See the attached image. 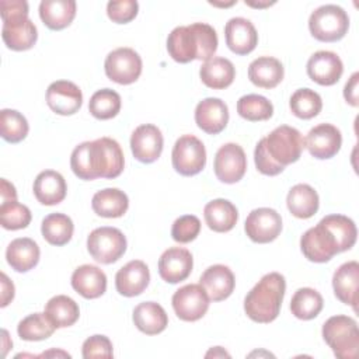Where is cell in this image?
I'll return each mask as SVG.
<instances>
[{
    "instance_id": "7dc6e473",
    "label": "cell",
    "mask_w": 359,
    "mask_h": 359,
    "mask_svg": "<svg viewBox=\"0 0 359 359\" xmlns=\"http://www.w3.org/2000/svg\"><path fill=\"white\" fill-rule=\"evenodd\" d=\"M137 11H139V4L135 0L109 1L107 4L108 17L116 24L130 22L137 15Z\"/></svg>"
},
{
    "instance_id": "8fae6325",
    "label": "cell",
    "mask_w": 359,
    "mask_h": 359,
    "mask_svg": "<svg viewBox=\"0 0 359 359\" xmlns=\"http://www.w3.org/2000/svg\"><path fill=\"white\" fill-rule=\"evenodd\" d=\"M209 296L199 283L180 287L172 294L171 303L177 317L182 321H198L209 309Z\"/></svg>"
},
{
    "instance_id": "11a10c76",
    "label": "cell",
    "mask_w": 359,
    "mask_h": 359,
    "mask_svg": "<svg viewBox=\"0 0 359 359\" xmlns=\"http://www.w3.org/2000/svg\"><path fill=\"white\" fill-rule=\"evenodd\" d=\"M245 4H248V6H251V7L262 8V7H269V6H272L273 1H272V3H252V1H245Z\"/></svg>"
},
{
    "instance_id": "f1b7e54d",
    "label": "cell",
    "mask_w": 359,
    "mask_h": 359,
    "mask_svg": "<svg viewBox=\"0 0 359 359\" xmlns=\"http://www.w3.org/2000/svg\"><path fill=\"white\" fill-rule=\"evenodd\" d=\"M133 323L146 335H157L168 325L165 310L156 302H143L133 309Z\"/></svg>"
},
{
    "instance_id": "836d02e7",
    "label": "cell",
    "mask_w": 359,
    "mask_h": 359,
    "mask_svg": "<svg viewBox=\"0 0 359 359\" xmlns=\"http://www.w3.org/2000/svg\"><path fill=\"white\" fill-rule=\"evenodd\" d=\"M45 314L56 328H66L79 320L80 309L72 297L66 294H57L49 299L46 303Z\"/></svg>"
},
{
    "instance_id": "d4e9b609",
    "label": "cell",
    "mask_w": 359,
    "mask_h": 359,
    "mask_svg": "<svg viewBox=\"0 0 359 359\" xmlns=\"http://www.w3.org/2000/svg\"><path fill=\"white\" fill-rule=\"evenodd\" d=\"M32 191L39 203L45 206H53L66 198L67 185L60 172L45 170L36 175Z\"/></svg>"
},
{
    "instance_id": "1f68e13d",
    "label": "cell",
    "mask_w": 359,
    "mask_h": 359,
    "mask_svg": "<svg viewBox=\"0 0 359 359\" xmlns=\"http://www.w3.org/2000/svg\"><path fill=\"white\" fill-rule=\"evenodd\" d=\"M286 205L294 217L310 219L318 210V194L309 184H297L290 188L286 196Z\"/></svg>"
},
{
    "instance_id": "f546056e",
    "label": "cell",
    "mask_w": 359,
    "mask_h": 359,
    "mask_svg": "<svg viewBox=\"0 0 359 359\" xmlns=\"http://www.w3.org/2000/svg\"><path fill=\"white\" fill-rule=\"evenodd\" d=\"M199 76L206 87L213 90H224L234 81L236 69L229 59L213 56L203 62Z\"/></svg>"
},
{
    "instance_id": "7402d4cb",
    "label": "cell",
    "mask_w": 359,
    "mask_h": 359,
    "mask_svg": "<svg viewBox=\"0 0 359 359\" xmlns=\"http://www.w3.org/2000/svg\"><path fill=\"white\" fill-rule=\"evenodd\" d=\"M199 285L205 289L212 302H222L233 293L236 278L229 266L216 264L205 269L201 275Z\"/></svg>"
},
{
    "instance_id": "ac0fdd59",
    "label": "cell",
    "mask_w": 359,
    "mask_h": 359,
    "mask_svg": "<svg viewBox=\"0 0 359 359\" xmlns=\"http://www.w3.org/2000/svg\"><path fill=\"white\" fill-rule=\"evenodd\" d=\"M309 77L320 86H334L344 73V65L339 56L330 50H318L307 60Z\"/></svg>"
},
{
    "instance_id": "6da1fadb",
    "label": "cell",
    "mask_w": 359,
    "mask_h": 359,
    "mask_svg": "<svg viewBox=\"0 0 359 359\" xmlns=\"http://www.w3.org/2000/svg\"><path fill=\"white\" fill-rule=\"evenodd\" d=\"M356 236L352 219L344 215H328L302 236L300 248L309 261L323 264L351 250L356 243Z\"/></svg>"
},
{
    "instance_id": "b9f144b4",
    "label": "cell",
    "mask_w": 359,
    "mask_h": 359,
    "mask_svg": "<svg viewBox=\"0 0 359 359\" xmlns=\"http://www.w3.org/2000/svg\"><path fill=\"white\" fill-rule=\"evenodd\" d=\"M28 130V121L21 112L8 108L0 111V135L6 142L18 143L27 137Z\"/></svg>"
},
{
    "instance_id": "2e32d148",
    "label": "cell",
    "mask_w": 359,
    "mask_h": 359,
    "mask_svg": "<svg viewBox=\"0 0 359 359\" xmlns=\"http://www.w3.org/2000/svg\"><path fill=\"white\" fill-rule=\"evenodd\" d=\"M46 104L57 115H73L81 108L83 94L73 81L57 80L46 90Z\"/></svg>"
},
{
    "instance_id": "3957f363",
    "label": "cell",
    "mask_w": 359,
    "mask_h": 359,
    "mask_svg": "<svg viewBox=\"0 0 359 359\" xmlns=\"http://www.w3.org/2000/svg\"><path fill=\"white\" fill-rule=\"evenodd\" d=\"M217 34L205 22H194L174 28L167 38L168 55L178 63L209 60L217 50Z\"/></svg>"
},
{
    "instance_id": "ba28073f",
    "label": "cell",
    "mask_w": 359,
    "mask_h": 359,
    "mask_svg": "<svg viewBox=\"0 0 359 359\" xmlns=\"http://www.w3.org/2000/svg\"><path fill=\"white\" fill-rule=\"evenodd\" d=\"M87 250L97 262L114 264L126 251V237L116 227H98L87 237Z\"/></svg>"
},
{
    "instance_id": "f907efd6",
    "label": "cell",
    "mask_w": 359,
    "mask_h": 359,
    "mask_svg": "<svg viewBox=\"0 0 359 359\" xmlns=\"http://www.w3.org/2000/svg\"><path fill=\"white\" fill-rule=\"evenodd\" d=\"M1 307H6L14 299V285L7 278L6 273H1Z\"/></svg>"
},
{
    "instance_id": "277c9868",
    "label": "cell",
    "mask_w": 359,
    "mask_h": 359,
    "mask_svg": "<svg viewBox=\"0 0 359 359\" xmlns=\"http://www.w3.org/2000/svg\"><path fill=\"white\" fill-rule=\"evenodd\" d=\"M286 292L285 276L279 272H269L247 293L244 311L247 317L259 324L276 320Z\"/></svg>"
},
{
    "instance_id": "5b68a950",
    "label": "cell",
    "mask_w": 359,
    "mask_h": 359,
    "mask_svg": "<svg viewBox=\"0 0 359 359\" xmlns=\"http://www.w3.org/2000/svg\"><path fill=\"white\" fill-rule=\"evenodd\" d=\"M323 338L339 359H355L359 351V330L352 317L332 316L323 325Z\"/></svg>"
},
{
    "instance_id": "e0dca14e",
    "label": "cell",
    "mask_w": 359,
    "mask_h": 359,
    "mask_svg": "<svg viewBox=\"0 0 359 359\" xmlns=\"http://www.w3.org/2000/svg\"><path fill=\"white\" fill-rule=\"evenodd\" d=\"M192 254L182 247L165 250L158 259V275L167 283H180L185 280L192 271Z\"/></svg>"
},
{
    "instance_id": "f6af8a7d",
    "label": "cell",
    "mask_w": 359,
    "mask_h": 359,
    "mask_svg": "<svg viewBox=\"0 0 359 359\" xmlns=\"http://www.w3.org/2000/svg\"><path fill=\"white\" fill-rule=\"evenodd\" d=\"M0 14L3 25H15L28 20V3L24 0H1Z\"/></svg>"
},
{
    "instance_id": "484cf974",
    "label": "cell",
    "mask_w": 359,
    "mask_h": 359,
    "mask_svg": "<svg viewBox=\"0 0 359 359\" xmlns=\"http://www.w3.org/2000/svg\"><path fill=\"white\" fill-rule=\"evenodd\" d=\"M39 247L28 237L13 240L6 250V259L8 265L17 272H28L39 262Z\"/></svg>"
},
{
    "instance_id": "e575fe53",
    "label": "cell",
    "mask_w": 359,
    "mask_h": 359,
    "mask_svg": "<svg viewBox=\"0 0 359 359\" xmlns=\"http://www.w3.org/2000/svg\"><path fill=\"white\" fill-rule=\"evenodd\" d=\"M74 231L72 219L65 213H50L41 224L42 237L52 245L60 247L70 241Z\"/></svg>"
},
{
    "instance_id": "bcb514c9",
    "label": "cell",
    "mask_w": 359,
    "mask_h": 359,
    "mask_svg": "<svg viewBox=\"0 0 359 359\" xmlns=\"http://www.w3.org/2000/svg\"><path fill=\"white\" fill-rule=\"evenodd\" d=\"M81 355L84 359H94V358H112V342L105 335H93L83 342Z\"/></svg>"
},
{
    "instance_id": "5bb4252c",
    "label": "cell",
    "mask_w": 359,
    "mask_h": 359,
    "mask_svg": "<svg viewBox=\"0 0 359 359\" xmlns=\"http://www.w3.org/2000/svg\"><path fill=\"white\" fill-rule=\"evenodd\" d=\"M163 144L161 130L151 123L140 125L132 132L130 150L133 157L140 163H154L161 156Z\"/></svg>"
},
{
    "instance_id": "60d3db41",
    "label": "cell",
    "mask_w": 359,
    "mask_h": 359,
    "mask_svg": "<svg viewBox=\"0 0 359 359\" xmlns=\"http://www.w3.org/2000/svg\"><path fill=\"white\" fill-rule=\"evenodd\" d=\"M237 112L241 118L250 122H259L272 116L273 105L264 95L247 94L237 101Z\"/></svg>"
},
{
    "instance_id": "816d5d0a",
    "label": "cell",
    "mask_w": 359,
    "mask_h": 359,
    "mask_svg": "<svg viewBox=\"0 0 359 359\" xmlns=\"http://www.w3.org/2000/svg\"><path fill=\"white\" fill-rule=\"evenodd\" d=\"M0 196H1V203L10 202V201H17L15 188L6 178H1V181H0Z\"/></svg>"
},
{
    "instance_id": "9a60e30c",
    "label": "cell",
    "mask_w": 359,
    "mask_h": 359,
    "mask_svg": "<svg viewBox=\"0 0 359 359\" xmlns=\"http://www.w3.org/2000/svg\"><path fill=\"white\" fill-rule=\"evenodd\" d=\"M342 144V135L339 129L331 123H320L310 129L304 139V147L309 153L318 158L327 160L334 157Z\"/></svg>"
},
{
    "instance_id": "d590c367",
    "label": "cell",
    "mask_w": 359,
    "mask_h": 359,
    "mask_svg": "<svg viewBox=\"0 0 359 359\" xmlns=\"http://www.w3.org/2000/svg\"><path fill=\"white\" fill-rule=\"evenodd\" d=\"M1 36L8 49L21 52L28 50L35 45L38 39V31L35 24L28 18L27 21L15 25H3Z\"/></svg>"
},
{
    "instance_id": "30bf717a",
    "label": "cell",
    "mask_w": 359,
    "mask_h": 359,
    "mask_svg": "<svg viewBox=\"0 0 359 359\" xmlns=\"http://www.w3.org/2000/svg\"><path fill=\"white\" fill-rule=\"evenodd\" d=\"M107 77L118 84H132L142 74V57L132 48H116L104 62Z\"/></svg>"
},
{
    "instance_id": "8d00e7d4",
    "label": "cell",
    "mask_w": 359,
    "mask_h": 359,
    "mask_svg": "<svg viewBox=\"0 0 359 359\" xmlns=\"http://www.w3.org/2000/svg\"><path fill=\"white\" fill-rule=\"evenodd\" d=\"M323 296L311 287H300L290 300V311L299 320H313L323 310Z\"/></svg>"
},
{
    "instance_id": "9c48e42d",
    "label": "cell",
    "mask_w": 359,
    "mask_h": 359,
    "mask_svg": "<svg viewBox=\"0 0 359 359\" xmlns=\"http://www.w3.org/2000/svg\"><path fill=\"white\" fill-rule=\"evenodd\" d=\"M171 161L174 170L184 177L199 174L206 164V150L203 143L194 135L178 137L172 147Z\"/></svg>"
},
{
    "instance_id": "f5cc1de1",
    "label": "cell",
    "mask_w": 359,
    "mask_h": 359,
    "mask_svg": "<svg viewBox=\"0 0 359 359\" xmlns=\"http://www.w3.org/2000/svg\"><path fill=\"white\" fill-rule=\"evenodd\" d=\"M210 355H213V358H215V356H230L226 351L222 349V346H216L215 349H212L210 352L206 353V356H210Z\"/></svg>"
},
{
    "instance_id": "d6986e66",
    "label": "cell",
    "mask_w": 359,
    "mask_h": 359,
    "mask_svg": "<svg viewBox=\"0 0 359 359\" xmlns=\"http://www.w3.org/2000/svg\"><path fill=\"white\" fill-rule=\"evenodd\" d=\"M224 38L227 48L240 56L251 53L258 43V34L252 22L243 17H233L226 22Z\"/></svg>"
},
{
    "instance_id": "d6a6232c",
    "label": "cell",
    "mask_w": 359,
    "mask_h": 359,
    "mask_svg": "<svg viewBox=\"0 0 359 359\" xmlns=\"http://www.w3.org/2000/svg\"><path fill=\"white\" fill-rule=\"evenodd\" d=\"M91 208L101 217L115 219L126 213L129 208L128 195L118 188H105L94 194Z\"/></svg>"
},
{
    "instance_id": "f35d334b",
    "label": "cell",
    "mask_w": 359,
    "mask_h": 359,
    "mask_svg": "<svg viewBox=\"0 0 359 359\" xmlns=\"http://www.w3.org/2000/svg\"><path fill=\"white\" fill-rule=\"evenodd\" d=\"M290 111L300 119H311L321 112L323 100L318 93L311 88L296 90L289 101Z\"/></svg>"
},
{
    "instance_id": "8992f818",
    "label": "cell",
    "mask_w": 359,
    "mask_h": 359,
    "mask_svg": "<svg viewBox=\"0 0 359 359\" xmlns=\"http://www.w3.org/2000/svg\"><path fill=\"white\" fill-rule=\"evenodd\" d=\"M349 28L346 11L337 4H324L316 8L309 18L310 34L321 42H337Z\"/></svg>"
},
{
    "instance_id": "7bdbcfd3",
    "label": "cell",
    "mask_w": 359,
    "mask_h": 359,
    "mask_svg": "<svg viewBox=\"0 0 359 359\" xmlns=\"http://www.w3.org/2000/svg\"><path fill=\"white\" fill-rule=\"evenodd\" d=\"M31 210L17 201L3 202L0 205V224L6 230L25 229L31 223Z\"/></svg>"
},
{
    "instance_id": "7c38bea8",
    "label": "cell",
    "mask_w": 359,
    "mask_h": 359,
    "mask_svg": "<svg viewBox=\"0 0 359 359\" xmlns=\"http://www.w3.org/2000/svg\"><path fill=\"white\" fill-rule=\"evenodd\" d=\"M215 175L220 182L236 184L238 182L247 170V157L243 147L237 143L223 144L215 156L213 163Z\"/></svg>"
},
{
    "instance_id": "7a4b0ae2",
    "label": "cell",
    "mask_w": 359,
    "mask_h": 359,
    "mask_svg": "<svg viewBox=\"0 0 359 359\" xmlns=\"http://www.w3.org/2000/svg\"><path fill=\"white\" fill-rule=\"evenodd\" d=\"M123 165V151L119 143L111 137L83 142L74 147L70 156L72 171L84 181L116 178L122 174Z\"/></svg>"
},
{
    "instance_id": "c3c4849f",
    "label": "cell",
    "mask_w": 359,
    "mask_h": 359,
    "mask_svg": "<svg viewBox=\"0 0 359 359\" xmlns=\"http://www.w3.org/2000/svg\"><path fill=\"white\" fill-rule=\"evenodd\" d=\"M254 161H255V167L257 170L264 174V175H269V177H273V175H278L280 174L285 167L279 165L278 163H275L272 160V157L269 156V153L266 151V147H265V139H261L257 146H255V150H254Z\"/></svg>"
},
{
    "instance_id": "52a82bcc",
    "label": "cell",
    "mask_w": 359,
    "mask_h": 359,
    "mask_svg": "<svg viewBox=\"0 0 359 359\" xmlns=\"http://www.w3.org/2000/svg\"><path fill=\"white\" fill-rule=\"evenodd\" d=\"M265 139V147L275 163L286 167L296 163L304 149L302 133L292 126L280 125L275 128Z\"/></svg>"
},
{
    "instance_id": "ee69618b",
    "label": "cell",
    "mask_w": 359,
    "mask_h": 359,
    "mask_svg": "<svg viewBox=\"0 0 359 359\" xmlns=\"http://www.w3.org/2000/svg\"><path fill=\"white\" fill-rule=\"evenodd\" d=\"M201 231V220L194 215H184L178 217L171 227V237L180 244L194 241Z\"/></svg>"
},
{
    "instance_id": "44dd1931",
    "label": "cell",
    "mask_w": 359,
    "mask_h": 359,
    "mask_svg": "<svg viewBox=\"0 0 359 359\" xmlns=\"http://www.w3.org/2000/svg\"><path fill=\"white\" fill-rule=\"evenodd\" d=\"M195 122L199 129L209 135L220 133L229 122V108L220 98L209 97L198 102Z\"/></svg>"
},
{
    "instance_id": "83f0119b",
    "label": "cell",
    "mask_w": 359,
    "mask_h": 359,
    "mask_svg": "<svg viewBox=\"0 0 359 359\" xmlns=\"http://www.w3.org/2000/svg\"><path fill=\"white\" fill-rule=\"evenodd\" d=\"M203 217L210 230L216 233H227L236 226L238 212L230 201L219 198L205 205Z\"/></svg>"
},
{
    "instance_id": "603a6c76",
    "label": "cell",
    "mask_w": 359,
    "mask_h": 359,
    "mask_svg": "<svg viewBox=\"0 0 359 359\" xmlns=\"http://www.w3.org/2000/svg\"><path fill=\"white\" fill-rule=\"evenodd\" d=\"M358 286H359V264L348 261L342 264L332 276V289L339 302L358 310Z\"/></svg>"
},
{
    "instance_id": "74e56055",
    "label": "cell",
    "mask_w": 359,
    "mask_h": 359,
    "mask_svg": "<svg viewBox=\"0 0 359 359\" xmlns=\"http://www.w3.org/2000/svg\"><path fill=\"white\" fill-rule=\"evenodd\" d=\"M56 327L43 313H34L22 318L17 325V334L24 341H43L55 332Z\"/></svg>"
},
{
    "instance_id": "ffe728a7",
    "label": "cell",
    "mask_w": 359,
    "mask_h": 359,
    "mask_svg": "<svg viewBox=\"0 0 359 359\" xmlns=\"http://www.w3.org/2000/svg\"><path fill=\"white\" fill-rule=\"evenodd\" d=\"M149 266L140 259L129 261L115 275V287L119 294L126 297H135L142 294L149 286Z\"/></svg>"
},
{
    "instance_id": "cb8c5ba5",
    "label": "cell",
    "mask_w": 359,
    "mask_h": 359,
    "mask_svg": "<svg viewBox=\"0 0 359 359\" xmlns=\"http://www.w3.org/2000/svg\"><path fill=\"white\" fill-rule=\"evenodd\" d=\"M72 287L84 299H97L107 290V275L95 265L84 264L74 269Z\"/></svg>"
},
{
    "instance_id": "4fadbf2b",
    "label": "cell",
    "mask_w": 359,
    "mask_h": 359,
    "mask_svg": "<svg viewBox=\"0 0 359 359\" xmlns=\"http://www.w3.org/2000/svg\"><path fill=\"white\" fill-rule=\"evenodd\" d=\"M244 230L248 238L258 244H266L278 238L282 231V217L271 208H258L250 212Z\"/></svg>"
},
{
    "instance_id": "681fc988",
    "label": "cell",
    "mask_w": 359,
    "mask_h": 359,
    "mask_svg": "<svg viewBox=\"0 0 359 359\" xmlns=\"http://www.w3.org/2000/svg\"><path fill=\"white\" fill-rule=\"evenodd\" d=\"M358 81H359V73L355 72L349 80L346 81L345 87H344V98L345 101L352 105V107H358L359 105V91H358Z\"/></svg>"
},
{
    "instance_id": "4316f807",
    "label": "cell",
    "mask_w": 359,
    "mask_h": 359,
    "mask_svg": "<svg viewBox=\"0 0 359 359\" xmlns=\"http://www.w3.org/2000/svg\"><path fill=\"white\" fill-rule=\"evenodd\" d=\"M283 65L272 56H259L248 66L250 81L261 88H273L283 80Z\"/></svg>"
},
{
    "instance_id": "db71d44e",
    "label": "cell",
    "mask_w": 359,
    "mask_h": 359,
    "mask_svg": "<svg viewBox=\"0 0 359 359\" xmlns=\"http://www.w3.org/2000/svg\"><path fill=\"white\" fill-rule=\"evenodd\" d=\"M41 356H67V358H70L69 353H66L63 351H55V349H52L49 352H43Z\"/></svg>"
},
{
    "instance_id": "ab89813d",
    "label": "cell",
    "mask_w": 359,
    "mask_h": 359,
    "mask_svg": "<svg viewBox=\"0 0 359 359\" xmlns=\"http://www.w3.org/2000/svg\"><path fill=\"white\" fill-rule=\"evenodd\" d=\"M88 111L97 119H111L121 111V95L111 88L98 90L90 98Z\"/></svg>"
},
{
    "instance_id": "4dcf8cb0",
    "label": "cell",
    "mask_w": 359,
    "mask_h": 359,
    "mask_svg": "<svg viewBox=\"0 0 359 359\" xmlns=\"http://www.w3.org/2000/svg\"><path fill=\"white\" fill-rule=\"evenodd\" d=\"M39 17L42 22L53 31L65 29L76 17L74 0H43L39 4Z\"/></svg>"
}]
</instances>
